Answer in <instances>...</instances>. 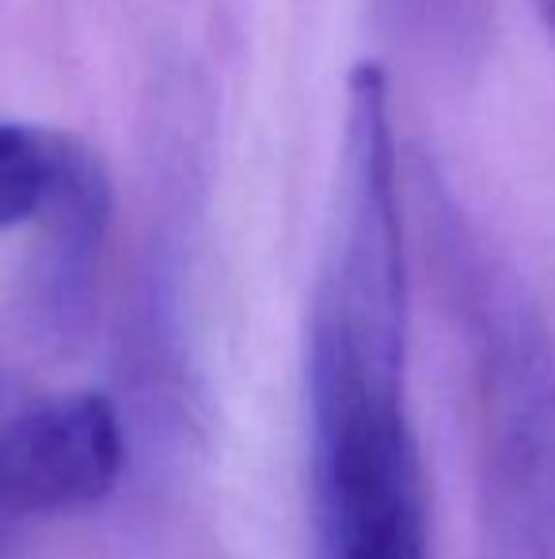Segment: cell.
I'll return each instance as SVG.
<instances>
[{
	"mask_svg": "<svg viewBox=\"0 0 555 559\" xmlns=\"http://www.w3.org/2000/svg\"><path fill=\"white\" fill-rule=\"evenodd\" d=\"M88 156L69 133L0 122V233L50 214Z\"/></svg>",
	"mask_w": 555,
	"mask_h": 559,
	"instance_id": "cell-3",
	"label": "cell"
},
{
	"mask_svg": "<svg viewBox=\"0 0 555 559\" xmlns=\"http://www.w3.org/2000/svg\"><path fill=\"white\" fill-rule=\"evenodd\" d=\"M126 464L119 412L99 392H69L0 427V518H61L111 499Z\"/></svg>",
	"mask_w": 555,
	"mask_h": 559,
	"instance_id": "cell-2",
	"label": "cell"
},
{
	"mask_svg": "<svg viewBox=\"0 0 555 559\" xmlns=\"http://www.w3.org/2000/svg\"><path fill=\"white\" fill-rule=\"evenodd\" d=\"M400 369L331 335H312V396L335 559H430L426 491L403 419Z\"/></svg>",
	"mask_w": 555,
	"mask_h": 559,
	"instance_id": "cell-1",
	"label": "cell"
},
{
	"mask_svg": "<svg viewBox=\"0 0 555 559\" xmlns=\"http://www.w3.org/2000/svg\"><path fill=\"white\" fill-rule=\"evenodd\" d=\"M533 12H536V20L544 23V31H548L552 43H555V0H533Z\"/></svg>",
	"mask_w": 555,
	"mask_h": 559,
	"instance_id": "cell-4",
	"label": "cell"
}]
</instances>
